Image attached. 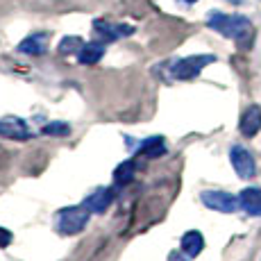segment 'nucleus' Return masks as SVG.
<instances>
[{
    "mask_svg": "<svg viewBox=\"0 0 261 261\" xmlns=\"http://www.w3.org/2000/svg\"><path fill=\"white\" fill-rule=\"evenodd\" d=\"M207 25L218 34H223V37L239 41L241 46H245L252 39V23H250V18L241 16V14L212 12L207 16Z\"/></svg>",
    "mask_w": 261,
    "mask_h": 261,
    "instance_id": "f257e3e1",
    "label": "nucleus"
},
{
    "mask_svg": "<svg viewBox=\"0 0 261 261\" xmlns=\"http://www.w3.org/2000/svg\"><path fill=\"white\" fill-rule=\"evenodd\" d=\"M89 218H91V212L84 204L66 207L57 214V229L64 237H75V234H80L89 225Z\"/></svg>",
    "mask_w": 261,
    "mask_h": 261,
    "instance_id": "f03ea898",
    "label": "nucleus"
},
{
    "mask_svg": "<svg viewBox=\"0 0 261 261\" xmlns=\"http://www.w3.org/2000/svg\"><path fill=\"white\" fill-rule=\"evenodd\" d=\"M214 62H216L214 55H191V57L177 59V62L170 66V73L177 80H193L202 73L204 66H209V64H214Z\"/></svg>",
    "mask_w": 261,
    "mask_h": 261,
    "instance_id": "7ed1b4c3",
    "label": "nucleus"
},
{
    "mask_svg": "<svg viewBox=\"0 0 261 261\" xmlns=\"http://www.w3.org/2000/svg\"><path fill=\"white\" fill-rule=\"evenodd\" d=\"M200 200L204 202V207L214 209V212H220V214H234L241 207L239 198H234L227 191H202Z\"/></svg>",
    "mask_w": 261,
    "mask_h": 261,
    "instance_id": "20e7f679",
    "label": "nucleus"
},
{
    "mask_svg": "<svg viewBox=\"0 0 261 261\" xmlns=\"http://www.w3.org/2000/svg\"><path fill=\"white\" fill-rule=\"evenodd\" d=\"M229 162H232L237 175L243 179L254 177V173H257V164H254L252 152H250L248 148H243V145H234V148L229 150Z\"/></svg>",
    "mask_w": 261,
    "mask_h": 261,
    "instance_id": "39448f33",
    "label": "nucleus"
},
{
    "mask_svg": "<svg viewBox=\"0 0 261 261\" xmlns=\"http://www.w3.org/2000/svg\"><path fill=\"white\" fill-rule=\"evenodd\" d=\"M0 137L12 139V141H28V139H32L34 134L23 118L9 116V118H0Z\"/></svg>",
    "mask_w": 261,
    "mask_h": 261,
    "instance_id": "423d86ee",
    "label": "nucleus"
},
{
    "mask_svg": "<svg viewBox=\"0 0 261 261\" xmlns=\"http://www.w3.org/2000/svg\"><path fill=\"white\" fill-rule=\"evenodd\" d=\"M112 202H114V191L109 187H98L93 193H89L87 198H84L82 204L91 214H105L109 207H112Z\"/></svg>",
    "mask_w": 261,
    "mask_h": 261,
    "instance_id": "0eeeda50",
    "label": "nucleus"
},
{
    "mask_svg": "<svg viewBox=\"0 0 261 261\" xmlns=\"http://www.w3.org/2000/svg\"><path fill=\"white\" fill-rule=\"evenodd\" d=\"M93 30L105 43L107 41H118L123 37H129L134 32V28L129 25H120V23H109V21H95L93 23Z\"/></svg>",
    "mask_w": 261,
    "mask_h": 261,
    "instance_id": "6e6552de",
    "label": "nucleus"
},
{
    "mask_svg": "<svg viewBox=\"0 0 261 261\" xmlns=\"http://www.w3.org/2000/svg\"><path fill=\"white\" fill-rule=\"evenodd\" d=\"M46 50H48V34L46 32H34L18 43V53H23V55H43Z\"/></svg>",
    "mask_w": 261,
    "mask_h": 261,
    "instance_id": "1a4fd4ad",
    "label": "nucleus"
},
{
    "mask_svg": "<svg viewBox=\"0 0 261 261\" xmlns=\"http://www.w3.org/2000/svg\"><path fill=\"white\" fill-rule=\"evenodd\" d=\"M166 141L164 137H148L139 143L137 148V154L139 157H148V159H157V157H164L166 154Z\"/></svg>",
    "mask_w": 261,
    "mask_h": 261,
    "instance_id": "9d476101",
    "label": "nucleus"
},
{
    "mask_svg": "<svg viewBox=\"0 0 261 261\" xmlns=\"http://www.w3.org/2000/svg\"><path fill=\"white\" fill-rule=\"evenodd\" d=\"M239 204L250 216H261V189L248 187L239 193Z\"/></svg>",
    "mask_w": 261,
    "mask_h": 261,
    "instance_id": "9b49d317",
    "label": "nucleus"
},
{
    "mask_svg": "<svg viewBox=\"0 0 261 261\" xmlns=\"http://www.w3.org/2000/svg\"><path fill=\"white\" fill-rule=\"evenodd\" d=\"M239 129L243 137H254L261 129V109L257 105H252V107L243 114V118H241V123H239Z\"/></svg>",
    "mask_w": 261,
    "mask_h": 261,
    "instance_id": "f8f14e48",
    "label": "nucleus"
},
{
    "mask_svg": "<svg viewBox=\"0 0 261 261\" xmlns=\"http://www.w3.org/2000/svg\"><path fill=\"white\" fill-rule=\"evenodd\" d=\"M179 248H182V252L187 254V257H191V259L198 257L204 248V237L200 232H195V229H191V232H187L182 237V241H179Z\"/></svg>",
    "mask_w": 261,
    "mask_h": 261,
    "instance_id": "ddd939ff",
    "label": "nucleus"
},
{
    "mask_svg": "<svg viewBox=\"0 0 261 261\" xmlns=\"http://www.w3.org/2000/svg\"><path fill=\"white\" fill-rule=\"evenodd\" d=\"M102 55H105V41H91L82 46V50L77 53V59H80V64L91 66V64H98L102 59Z\"/></svg>",
    "mask_w": 261,
    "mask_h": 261,
    "instance_id": "4468645a",
    "label": "nucleus"
},
{
    "mask_svg": "<svg viewBox=\"0 0 261 261\" xmlns=\"http://www.w3.org/2000/svg\"><path fill=\"white\" fill-rule=\"evenodd\" d=\"M134 175H137V164H134L132 159H125V162L118 164V168L114 170V182L125 187V184H129L134 179Z\"/></svg>",
    "mask_w": 261,
    "mask_h": 261,
    "instance_id": "2eb2a0df",
    "label": "nucleus"
},
{
    "mask_svg": "<svg viewBox=\"0 0 261 261\" xmlns=\"http://www.w3.org/2000/svg\"><path fill=\"white\" fill-rule=\"evenodd\" d=\"M41 134H46V137H66V134H71V125L64 123V120H50L48 125L41 127Z\"/></svg>",
    "mask_w": 261,
    "mask_h": 261,
    "instance_id": "dca6fc26",
    "label": "nucleus"
},
{
    "mask_svg": "<svg viewBox=\"0 0 261 261\" xmlns=\"http://www.w3.org/2000/svg\"><path fill=\"white\" fill-rule=\"evenodd\" d=\"M82 39L80 37H64L62 43H59V53L62 55H73V53H80L82 50Z\"/></svg>",
    "mask_w": 261,
    "mask_h": 261,
    "instance_id": "f3484780",
    "label": "nucleus"
},
{
    "mask_svg": "<svg viewBox=\"0 0 261 261\" xmlns=\"http://www.w3.org/2000/svg\"><path fill=\"white\" fill-rule=\"evenodd\" d=\"M12 243V232L5 227H0V248H7V245Z\"/></svg>",
    "mask_w": 261,
    "mask_h": 261,
    "instance_id": "a211bd4d",
    "label": "nucleus"
},
{
    "mask_svg": "<svg viewBox=\"0 0 261 261\" xmlns=\"http://www.w3.org/2000/svg\"><path fill=\"white\" fill-rule=\"evenodd\" d=\"M191 257H187L184 252H170L168 254V261H189Z\"/></svg>",
    "mask_w": 261,
    "mask_h": 261,
    "instance_id": "6ab92c4d",
    "label": "nucleus"
},
{
    "mask_svg": "<svg viewBox=\"0 0 261 261\" xmlns=\"http://www.w3.org/2000/svg\"><path fill=\"white\" fill-rule=\"evenodd\" d=\"M184 3H189V5H193V3H198V0H184Z\"/></svg>",
    "mask_w": 261,
    "mask_h": 261,
    "instance_id": "aec40b11",
    "label": "nucleus"
}]
</instances>
